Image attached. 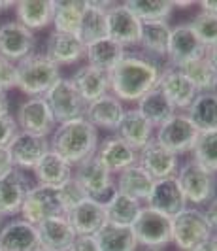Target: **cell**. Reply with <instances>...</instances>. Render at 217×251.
<instances>
[{"label":"cell","instance_id":"29","mask_svg":"<svg viewBox=\"0 0 217 251\" xmlns=\"http://www.w3.org/2000/svg\"><path fill=\"white\" fill-rule=\"evenodd\" d=\"M55 2L53 0H21L15 2L17 23L28 30H42L53 23Z\"/></svg>","mask_w":217,"mask_h":251},{"label":"cell","instance_id":"7","mask_svg":"<svg viewBox=\"0 0 217 251\" xmlns=\"http://www.w3.org/2000/svg\"><path fill=\"white\" fill-rule=\"evenodd\" d=\"M23 219L38 225L44 219L49 217H61L66 215L63 197H61V189L59 187H48V185H34L28 189L21 208Z\"/></svg>","mask_w":217,"mask_h":251},{"label":"cell","instance_id":"9","mask_svg":"<svg viewBox=\"0 0 217 251\" xmlns=\"http://www.w3.org/2000/svg\"><path fill=\"white\" fill-rule=\"evenodd\" d=\"M200 136V132L196 130V126L191 123V119L187 117V113H174L166 123L157 128L155 140L172 151L174 155H183V153H191L196 146V140Z\"/></svg>","mask_w":217,"mask_h":251},{"label":"cell","instance_id":"25","mask_svg":"<svg viewBox=\"0 0 217 251\" xmlns=\"http://www.w3.org/2000/svg\"><path fill=\"white\" fill-rule=\"evenodd\" d=\"M114 2H87L85 12L79 23L77 38L81 44L87 48L91 44L108 38V21H106V12Z\"/></svg>","mask_w":217,"mask_h":251},{"label":"cell","instance_id":"14","mask_svg":"<svg viewBox=\"0 0 217 251\" xmlns=\"http://www.w3.org/2000/svg\"><path fill=\"white\" fill-rule=\"evenodd\" d=\"M36 44V36L17 21H6L0 25V55L13 63L28 57Z\"/></svg>","mask_w":217,"mask_h":251},{"label":"cell","instance_id":"47","mask_svg":"<svg viewBox=\"0 0 217 251\" xmlns=\"http://www.w3.org/2000/svg\"><path fill=\"white\" fill-rule=\"evenodd\" d=\"M12 168H15V166H13L10 151H8V148H0V176L8 174Z\"/></svg>","mask_w":217,"mask_h":251},{"label":"cell","instance_id":"18","mask_svg":"<svg viewBox=\"0 0 217 251\" xmlns=\"http://www.w3.org/2000/svg\"><path fill=\"white\" fill-rule=\"evenodd\" d=\"M138 164L155 181L178 174V155L163 148L155 138L138 153Z\"/></svg>","mask_w":217,"mask_h":251},{"label":"cell","instance_id":"48","mask_svg":"<svg viewBox=\"0 0 217 251\" xmlns=\"http://www.w3.org/2000/svg\"><path fill=\"white\" fill-rule=\"evenodd\" d=\"M204 214H206V217H208V221H210V225L214 226V228H217V195L210 201Z\"/></svg>","mask_w":217,"mask_h":251},{"label":"cell","instance_id":"42","mask_svg":"<svg viewBox=\"0 0 217 251\" xmlns=\"http://www.w3.org/2000/svg\"><path fill=\"white\" fill-rule=\"evenodd\" d=\"M187 25L194 32V36L202 42L204 48L217 44V15L198 12L191 19V23H187Z\"/></svg>","mask_w":217,"mask_h":251},{"label":"cell","instance_id":"34","mask_svg":"<svg viewBox=\"0 0 217 251\" xmlns=\"http://www.w3.org/2000/svg\"><path fill=\"white\" fill-rule=\"evenodd\" d=\"M136 110L145 117V121L153 128H159L176 113L174 106L170 104V100L163 95V91L159 87L149 91L145 97H142L140 100H138V108Z\"/></svg>","mask_w":217,"mask_h":251},{"label":"cell","instance_id":"31","mask_svg":"<svg viewBox=\"0 0 217 251\" xmlns=\"http://www.w3.org/2000/svg\"><path fill=\"white\" fill-rule=\"evenodd\" d=\"M115 185H117V191L121 195L142 202L149 199L151 189L155 185V179L142 168L140 164H134L127 170H123L121 174H117Z\"/></svg>","mask_w":217,"mask_h":251},{"label":"cell","instance_id":"28","mask_svg":"<svg viewBox=\"0 0 217 251\" xmlns=\"http://www.w3.org/2000/svg\"><path fill=\"white\" fill-rule=\"evenodd\" d=\"M153 132L155 128L138 110H125V115L117 126V136L138 153L153 140Z\"/></svg>","mask_w":217,"mask_h":251},{"label":"cell","instance_id":"35","mask_svg":"<svg viewBox=\"0 0 217 251\" xmlns=\"http://www.w3.org/2000/svg\"><path fill=\"white\" fill-rule=\"evenodd\" d=\"M85 6H87V2H83V0H61V2H55V12H53L55 32L77 36Z\"/></svg>","mask_w":217,"mask_h":251},{"label":"cell","instance_id":"24","mask_svg":"<svg viewBox=\"0 0 217 251\" xmlns=\"http://www.w3.org/2000/svg\"><path fill=\"white\" fill-rule=\"evenodd\" d=\"M70 81L79 93V97L87 104L98 100V99H102L104 95L110 93V77H108V74L98 70V68H95V66H89V64L79 66L74 72V75L70 77Z\"/></svg>","mask_w":217,"mask_h":251},{"label":"cell","instance_id":"50","mask_svg":"<svg viewBox=\"0 0 217 251\" xmlns=\"http://www.w3.org/2000/svg\"><path fill=\"white\" fill-rule=\"evenodd\" d=\"M206 59L210 61V64L214 66L217 70V44H214V46H210V48H206Z\"/></svg>","mask_w":217,"mask_h":251},{"label":"cell","instance_id":"40","mask_svg":"<svg viewBox=\"0 0 217 251\" xmlns=\"http://www.w3.org/2000/svg\"><path fill=\"white\" fill-rule=\"evenodd\" d=\"M187 75L194 89L198 93H208V91H217V70L210 64V61L202 57L198 61L185 64L183 68H178Z\"/></svg>","mask_w":217,"mask_h":251},{"label":"cell","instance_id":"49","mask_svg":"<svg viewBox=\"0 0 217 251\" xmlns=\"http://www.w3.org/2000/svg\"><path fill=\"white\" fill-rule=\"evenodd\" d=\"M200 12L217 15V0H202L200 2Z\"/></svg>","mask_w":217,"mask_h":251},{"label":"cell","instance_id":"32","mask_svg":"<svg viewBox=\"0 0 217 251\" xmlns=\"http://www.w3.org/2000/svg\"><path fill=\"white\" fill-rule=\"evenodd\" d=\"M187 117L200 134L217 130V91L198 93L187 108Z\"/></svg>","mask_w":217,"mask_h":251},{"label":"cell","instance_id":"15","mask_svg":"<svg viewBox=\"0 0 217 251\" xmlns=\"http://www.w3.org/2000/svg\"><path fill=\"white\" fill-rule=\"evenodd\" d=\"M49 150H51L49 148V138L28 134L23 130H19L8 146L13 166L19 168V170H32Z\"/></svg>","mask_w":217,"mask_h":251},{"label":"cell","instance_id":"44","mask_svg":"<svg viewBox=\"0 0 217 251\" xmlns=\"http://www.w3.org/2000/svg\"><path fill=\"white\" fill-rule=\"evenodd\" d=\"M17 87V63L0 55V91Z\"/></svg>","mask_w":217,"mask_h":251},{"label":"cell","instance_id":"38","mask_svg":"<svg viewBox=\"0 0 217 251\" xmlns=\"http://www.w3.org/2000/svg\"><path fill=\"white\" fill-rule=\"evenodd\" d=\"M123 4L142 23L166 21L174 10V2H168V0H127Z\"/></svg>","mask_w":217,"mask_h":251},{"label":"cell","instance_id":"19","mask_svg":"<svg viewBox=\"0 0 217 251\" xmlns=\"http://www.w3.org/2000/svg\"><path fill=\"white\" fill-rule=\"evenodd\" d=\"M110 174H121L130 166L138 164V151L132 150L119 136H110L98 146L95 155Z\"/></svg>","mask_w":217,"mask_h":251},{"label":"cell","instance_id":"4","mask_svg":"<svg viewBox=\"0 0 217 251\" xmlns=\"http://www.w3.org/2000/svg\"><path fill=\"white\" fill-rule=\"evenodd\" d=\"M214 238V226L198 208H185L172 217V242L179 251H196Z\"/></svg>","mask_w":217,"mask_h":251},{"label":"cell","instance_id":"21","mask_svg":"<svg viewBox=\"0 0 217 251\" xmlns=\"http://www.w3.org/2000/svg\"><path fill=\"white\" fill-rule=\"evenodd\" d=\"M28 189L30 187H28L25 170L12 168L8 174L0 176V214H21V208H23Z\"/></svg>","mask_w":217,"mask_h":251},{"label":"cell","instance_id":"16","mask_svg":"<svg viewBox=\"0 0 217 251\" xmlns=\"http://www.w3.org/2000/svg\"><path fill=\"white\" fill-rule=\"evenodd\" d=\"M145 202H147V208H151V210L166 215L170 219L187 208V201L183 197V191L179 187V181L176 176L157 179L153 189H151V195Z\"/></svg>","mask_w":217,"mask_h":251},{"label":"cell","instance_id":"33","mask_svg":"<svg viewBox=\"0 0 217 251\" xmlns=\"http://www.w3.org/2000/svg\"><path fill=\"white\" fill-rule=\"evenodd\" d=\"M127 55V51L123 46H119L112 38H104L95 44H91L85 48V59L89 66H95L98 70H102L106 74H110L117 64L123 61V57Z\"/></svg>","mask_w":217,"mask_h":251},{"label":"cell","instance_id":"3","mask_svg":"<svg viewBox=\"0 0 217 251\" xmlns=\"http://www.w3.org/2000/svg\"><path fill=\"white\" fill-rule=\"evenodd\" d=\"M59 79V66L53 64L44 53H30L17 63V89L28 95V99L46 97Z\"/></svg>","mask_w":217,"mask_h":251},{"label":"cell","instance_id":"39","mask_svg":"<svg viewBox=\"0 0 217 251\" xmlns=\"http://www.w3.org/2000/svg\"><path fill=\"white\" fill-rule=\"evenodd\" d=\"M140 202L117 193L114 197V201L106 206V219H108V223H114V225L132 226L136 217L140 215Z\"/></svg>","mask_w":217,"mask_h":251},{"label":"cell","instance_id":"57","mask_svg":"<svg viewBox=\"0 0 217 251\" xmlns=\"http://www.w3.org/2000/svg\"><path fill=\"white\" fill-rule=\"evenodd\" d=\"M0 251H2V250H0Z\"/></svg>","mask_w":217,"mask_h":251},{"label":"cell","instance_id":"54","mask_svg":"<svg viewBox=\"0 0 217 251\" xmlns=\"http://www.w3.org/2000/svg\"><path fill=\"white\" fill-rule=\"evenodd\" d=\"M212 240H214V251H217V236L216 238H212Z\"/></svg>","mask_w":217,"mask_h":251},{"label":"cell","instance_id":"52","mask_svg":"<svg viewBox=\"0 0 217 251\" xmlns=\"http://www.w3.org/2000/svg\"><path fill=\"white\" fill-rule=\"evenodd\" d=\"M196 251H214V240H210V242H206L204 246H200Z\"/></svg>","mask_w":217,"mask_h":251},{"label":"cell","instance_id":"17","mask_svg":"<svg viewBox=\"0 0 217 251\" xmlns=\"http://www.w3.org/2000/svg\"><path fill=\"white\" fill-rule=\"evenodd\" d=\"M159 89L174 106V110H179V112L187 110L194 100V97L198 95V91L187 79V75L178 68H172V66H166L161 72Z\"/></svg>","mask_w":217,"mask_h":251},{"label":"cell","instance_id":"2","mask_svg":"<svg viewBox=\"0 0 217 251\" xmlns=\"http://www.w3.org/2000/svg\"><path fill=\"white\" fill-rule=\"evenodd\" d=\"M98 146V128L91 125L85 117L59 123L49 138L53 153L63 157L72 168L95 157Z\"/></svg>","mask_w":217,"mask_h":251},{"label":"cell","instance_id":"37","mask_svg":"<svg viewBox=\"0 0 217 251\" xmlns=\"http://www.w3.org/2000/svg\"><path fill=\"white\" fill-rule=\"evenodd\" d=\"M95 238L100 246V251H136L138 248V242L130 226L106 223Z\"/></svg>","mask_w":217,"mask_h":251},{"label":"cell","instance_id":"5","mask_svg":"<svg viewBox=\"0 0 217 251\" xmlns=\"http://www.w3.org/2000/svg\"><path fill=\"white\" fill-rule=\"evenodd\" d=\"M74 179L79 183V187L85 191V195L91 201L98 202L104 208L114 201V197L119 193L115 181L112 179V174L104 168L96 157H91L85 163L77 164L74 170Z\"/></svg>","mask_w":217,"mask_h":251},{"label":"cell","instance_id":"20","mask_svg":"<svg viewBox=\"0 0 217 251\" xmlns=\"http://www.w3.org/2000/svg\"><path fill=\"white\" fill-rule=\"evenodd\" d=\"M66 219L70 221L76 236H96L100 232V228L108 223L106 208L91 199H85L77 206H74L66 214Z\"/></svg>","mask_w":217,"mask_h":251},{"label":"cell","instance_id":"10","mask_svg":"<svg viewBox=\"0 0 217 251\" xmlns=\"http://www.w3.org/2000/svg\"><path fill=\"white\" fill-rule=\"evenodd\" d=\"M44 99L49 104L57 125H59V123H66V121H74V119L85 117L87 102L79 97V93H77L76 87L72 85L70 79L61 77V79L48 91V95H46Z\"/></svg>","mask_w":217,"mask_h":251},{"label":"cell","instance_id":"53","mask_svg":"<svg viewBox=\"0 0 217 251\" xmlns=\"http://www.w3.org/2000/svg\"><path fill=\"white\" fill-rule=\"evenodd\" d=\"M15 2H0V10H8V8H12Z\"/></svg>","mask_w":217,"mask_h":251},{"label":"cell","instance_id":"51","mask_svg":"<svg viewBox=\"0 0 217 251\" xmlns=\"http://www.w3.org/2000/svg\"><path fill=\"white\" fill-rule=\"evenodd\" d=\"M4 113H10V100H8V95L0 91V115Z\"/></svg>","mask_w":217,"mask_h":251},{"label":"cell","instance_id":"13","mask_svg":"<svg viewBox=\"0 0 217 251\" xmlns=\"http://www.w3.org/2000/svg\"><path fill=\"white\" fill-rule=\"evenodd\" d=\"M204 55L206 48L194 36L189 25H178L172 28L170 42H168V53H166V59L172 68H183L185 64L202 59Z\"/></svg>","mask_w":217,"mask_h":251},{"label":"cell","instance_id":"41","mask_svg":"<svg viewBox=\"0 0 217 251\" xmlns=\"http://www.w3.org/2000/svg\"><path fill=\"white\" fill-rule=\"evenodd\" d=\"M193 153V161L204 166L210 172H217V130L204 132L196 140V146Z\"/></svg>","mask_w":217,"mask_h":251},{"label":"cell","instance_id":"36","mask_svg":"<svg viewBox=\"0 0 217 251\" xmlns=\"http://www.w3.org/2000/svg\"><path fill=\"white\" fill-rule=\"evenodd\" d=\"M170 32L172 26L168 21H159V23H142V38L140 48L149 57L163 59L168 53V42H170Z\"/></svg>","mask_w":217,"mask_h":251},{"label":"cell","instance_id":"12","mask_svg":"<svg viewBox=\"0 0 217 251\" xmlns=\"http://www.w3.org/2000/svg\"><path fill=\"white\" fill-rule=\"evenodd\" d=\"M108 21V38H112L123 48L140 46L142 38V21L134 17V13L125 4H112L106 12Z\"/></svg>","mask_w":217,"mask_h":251},{"label":"cell","instance_id":"46","mask_svg":"<svg viewBox=\"0 0 217 251\" xmlns=\"http://www.w3.org/2000/svg\"><path fill=\"white\" fill-rule=\"evenodd\" d=\"M70 251H100V246L95 236H76Z\"/></svg>","mask_w":217,"mask_h":251},{"label":"cell","instance_id":"6","mask_svg":"<svg viewBox=\"0 0 217 251\" xmlns=\"http://www.w3.org/2000/svg\"><path fill=\"white\" fill-rule=\"evenodd\" d=\"M176 177H178L179 181V187L183 191L185 201L194 204V206L210 204V201L216 197V174L206 170L204 166H200L194 161H189V163L183 164L178 170V176Z\"/></svg>","mask_w":217,"mask_h":251},{"label":"cell","instance_id":"8","mask_svg":"<svg viewBox=\"0 0 217 251\" xmlns=\"http://www.w3.org/2000/svg\"><path fill=\"white\" fill-rule=\"evenodd\" d=\"M130 228L138 246H145L151 251H159L172 242V219L147 206L142 208L140 215Z\"/></svg>","mask_w":217,"mask_h":251},{"label":"cell","instance_id":"27","mask_svg":"<svg viewBox=\"0 0 217 251\" xmlns=\"http://www.w3.org/2000/svg\"><path fill=\"white\" fill-rule=\"evenodd\" d=\"M125 115V106L119 99H115L112 93L104 95L102 99L87 104L85 119L96 128H106V130H117Z\"/></svg>","mask_w":217,"mask_h":251},{"label":"cell","instance_id":"55","mask_svg":"<svg viewBox=\"0 0 217 251\" xmlns=\"http://www.w3.org/2000/svg\"><path fill=\"white\" fill-rule=\"evenodd\" d=\"M40 251H55V250H40ZM63 251H70V250H63Z\"/></svg>","mask_w":217,"mask_h":251},{"label":"cell","instance_id":"45","mask_svg":"<svg viewBox=\"0 0 217 251\" xmlns=\"http://www.w3.org/2000/svg\"><path fill=\"white\" fill-rule=\"evenodd\" d=\"M17 132H19V125L12 113L0 115V148H8Z\"/></svg>","mask_w":217,"mask_h":251},{"label":"cell","instance_id":"22","mask_svg":"<svg viewBox=\"0 0 217 251\" xmlns=\"http://www.w3.org/2000/svg\"><path fill=\"white\" fill-rule=\"evenodd\" d=\"M0 250L2 251H40V238L36 225L25 219H13L0 228Z\"/></svg>","mask_w":217,"mask_h":251},{"label":"cell","instance_id":"26","mask_svg":"<svg viewBox=\"0 0 217 251\" xmlns=\"http://www.w3.org/2000/svg\"><path fill=\"white\" fill-rule=\"evenodd\" d=\"M53 64L66 66L74 64L85 57V46L81 40L74 34H63V32H51L46 42V53H44Z\"/></svg>","mask_w":217,"mask_h":251},{"label":"cell","instance_id":"23","mask_svg":"<svg viewBox=\"0 0 217 251\" xmlns=\"http://www.w3.org/2000/svg\"><path fill=\"white\" fill-rule=\"evenodd\" d=\"M36 230H38L42 250H70L76 240V232L70 225V221L66 219V215L44 219L42 223L36 225Z\"/></svg>","mask_w":217,"mask_h":251},{"label":"cell","instance_id":"30","mask_svg":"<svg viewBox=\"0 0 217 251\" xmlns=\"http://www.w3.org/2000/svg\"><path fill=\"white\" fill-rule=\"evenodd\" d=\"M32 172L38 179V185H48V187H61L74 176L72 166L51 150L40 159V163L32 168Z\"/></svg>","mask_w":217,"mask_h":251},{"label":"cell","instance_id":"43","mask_svg":"<svg viewBox=\"0 0 217 251\" xmlns=\"http://www.w3.org/2000/svg\"><path fill=\"white\" fill-rule=\"evenodd\" d=\"M59 189H61V197H63L66 214H68L74 206H77L79 202H83L85 199H89V197L85 195V191L79 187V183L74 179V176H72V179H68L64 185H61Z\"/></svg>","mask_w":217,"mask_h":251},{"label":"cell","instance_id":"56","mask_svg":"<svg viewBox=\"0 0 217 251\" xmlns=\"http://www.w3.org/2000/svg\"><path fill=\"white\" fill-rule=\"evenodd\" d=\"M0 223H2V214H0Z\"/></svg>","mask_w":217,"mask_h":251},{"label":"cell","instance_id":"1","mask_svg":"<svg viewBox=\"0 0 217 251\" xmlns=\"http://www.w3.org/2000/svg\"><path fill=\"white\" fill-rule=\"evenodd\" d=\"M161 68L153 59L125 55L123 61L108 74L110 93L121 102H138L149 91L159 87Z\"/></svg>","mask_w":217,"mask_h":251},{"label":"cell","instance_id":"11","mask_svg":"<svg viewBox=\"0 0 217 251\" xmlns=\"http://www.w3.org/2000/svg\"><path fill=\"white\" fill-rule=\"evenodd\" d=\"M15 121L19 125V130L44 138H48V134H51L57 126L51 108L44 97H34L23 102L17 108Z\"/></svg>","mask_w":217,"mask_h":251}]
</instances>
